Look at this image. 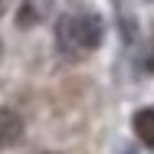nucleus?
<instances>
[{"mask_svg":"<svg viewBox=\"0 0 154 154\" xmlns=\"http://www.w3.org/2000/svg\"><path fill=\"white\" fill-rule=\"evenodd\" d=\"M56 43L69 59L92 56L98 49V43H102V17L85 3L69 7L56 23Z\"/></svg>","mask_w":154,"mask_h":154,"instance_id":"f257e3e1","label":"nucleus"},{"mask_svg":"<svg viewBox=\"0 0 154 154\" xmlns=\"http://www.w3.org/2000/svg\"><path fill=\"white\" fill-rule=\"evenodd\" d=\"M23 138V118L13 108H0V148H13Z\"/></svg>","mask_w":154,"mask_h":154,"instance_id":"7ed1b4c3","label":"nucleus"},{"mask_svg":"<svg viewBox=\"0 0 154 154\" xmlns=\"http://www.w3.org/2000/svg\"><path fill=\"white\" fill-rule=\"evenodd\" d=\"M134 134H138L141 144L154 148V108H141L134 115Z\"/></svg>","mask_w":154,"mask_h":154,"instance_id":"20e7f679","label":"nucleus"},{"mask_svg":"<svg viewBox=\"0 0 154 154\" xmlns=\"http://www.w3.org/2000/svg\"><path fill=\"white\" fill-rule=\"evenodd\" d=\"M49 13H53V0H23L20 10H17V26H20V30H33V26H39Z\"/></svg>","mask_w":154,"mask_h":154,"instance_id":"f03ea898","label":"nucleus"}]
</instances>
